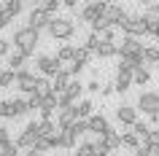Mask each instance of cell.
Returning a JSON list of instances; mask_svg holds the SVG:
<instances>
[{"label": "cell", "mask_w": 159, "mask_h": 156, "mask_svg": "<svg viewBox=\"0 0 159 156\" xmlns=\"http://www.w3.org/2000/svg\"><path fill=\"white\" fill-rule=\"evenodd\" d=\"M97 145H102L105 151H119L121 148V135L119 132H111L105 137H97Z\"/></svg>", "instance_id": "17"}, {"label": "cell", "mask_w": 159, "mask_h": 156, "mask_svg": "<svg viewBox=\"0 0 159 156\" xmlns=\"http://www.w3.org/2000/svg\"><path fill=\"white\" fill-rule=\"evenodd\" d=\"M0 156H19V145H16V140H11V143H6V145L0 148Z\"/></svg>", "instance_id": "37"}, {"label": "cell", "mask_w": 159, "mask_h": 156, "mask_svg": "<svg viewBox=\"0 0 159 156\" xmlns=\"http://www.w3.org/2000/svg\"><path fill=\"white\" fill-rule=\"evenodd\" d=\"M25 156H41V154H38V151H33V148H30V151H25Z\"/></svg>", "instance_id": "49"}, {"label": "cell", "mask_w": 159, "mask_h": 156, "mask_svg": "<svg viewBox=\"0 0 159 156\" xmlns=\"http://www.w3.org/2000/svg\"><path fill=\"white\" fill-rule=\"evenodd\" d=\"M143 25H146V35H157L159 33V16L143 11Z\"/></svg>", "instance_id": "23"}, {"label": "cell", "mask_w": 159, "mask_h": 156, "mask_svg": "<svg viewBox=\"0 0 159 156\" xmlns=\"http://www.w3.org/2000/svg\"><path fill=\"white\" fill-rule=\"evenodd\" d=\"M148 81H151V70H148V67H138L135 75H132V83H135V86H146Z\"/></svg>", "instance_id": "31"}, {"label": "cell", "mask_w": 159, "mask_h": 156, "mask_svg": "<svg viewBox=\"0 0 159 156\" xmlns=\"http://www.w3.org/2000/svg\"><path fill=\"white\" fill-rule=\"evenodd\" d=\"M121 145H124V148H132V151H138V148L143 145V140L138 137L132 129H129V132H121Z\"/></svg>", "instance_id": "25"}, {"label": "cell", "mask_w": 159, "mask_h": 156, "mask_svg": "<svg viewBox=\"0 0 159 156\" xmlns=\"http://www.w3.org/2000/svg\"><path fill=\"white\" fill-rule=\"evenodd\" d=\"M157 143H159V129H151V135H148V140H146V145H157Z\"/></svg>", "instance_id": "41"}, {"label": "cell", "mask_w": 159, "mask_h": 156, "mask_svg": "<svg viewBox=\"0 0 159 156\" xmlns=\"http://www.w3.org/2000/svg\"><path fill=\"white\" fill-rule=\"evenodd\" d=\"M105 11H108V3H86L84 8H81V14H78V19L81 22H86V25H94L97 19H102L105 16Z\"/></svg>", "instance_id": "8"}, {"label": "cell", "mask_w": 159, "mask_h": 156, "mask_svg": "<svg viewBox=\"0 0 159 156\" xmlns=\"http://www.w3.org/2000/svg\"><path fill=\"white\" fill-rule=\"evenodd\" d=\"M75 110H78V118L89 121V118L94 116V102H92V100H81V102L75 105Z\"/></svg>", "instance_id": "21"}, {"label": "cell", "mask_w": 159, "mask_h": 156, "mask_svg": "<svg viewBox=\"0 0 159 156\" xmlns=\"http://www.w3.org/2000/svg\"><path fill=\"white\" fill-rule=\"evenodd\" d=\"M94 57L100 59H111V57H119V43H100V49Z\"/></svg>", "instance_id": "22"}, {"label": "cell", "mask_w": 159, "mask_h": 156, "mask_svg": "<svg viewBox=\"0 0 159 156\" xmlns=\"http://www.w3.org/2000/svg\"><path fill=\"white\" fill-rule=\"evenodd\" d=\"M46 33H49L54 41H70L75 35V22L70 16H54Z\"/></svg>", "instance_id": "3"}, {"label": "cell", "mask_w": 159, "mask_h": 156, "mask_svg": "<svg viewBox=\"0 0 159 156\" xmlns=\"http://www.w3.org/2000/svg\"><path fill=\"white\" fill-rule=\"evenodd\" d=\"M75 121H78V110H75V105L73 108H62V110L57 113V124L62 127V129H70Z\"/></svg>", "instance_id": "14"}, {"label": "cell", "mask_w": 159, "mask_h": 156, "mask_svg": "<svg viewBox=\"0 0 159 156\" xmlns=\"http://www.w3.org/2000/svg\"><path fill=\"white\" fill-rule=\"evenodd\" d=\"M143 54H146V46L140 43V38H127L119 43V59L121 62H132L135 67H146V59H143Z\"/></svg>", "instance_id": "2"}, {"label": "cell", "mask_w": 159, "mask_h": 156, "mask_svg": "<svg viewBox=\"0 0 159 156\" xmlns=\"http://www.w3.org/2000/svg\"><path fill=\"white\" fill-rule=\"evenodd\" d=\"M0 43H3V38H0Z\"/></svg>", "instance_id": "53"}, {"label": "cell", "mask_w": 159, "mask_h": 156, "mask_svg": "<svg viewBox=\"0 0 159 156\" xmlns=\"http://www.w3.org/2000/svg\"><path fill=\"white\" fill-rule=\"evenodd\" d=\"M51 19H54V16H49L43 8H38V3H35L33 11L27 14V27H33V30H38V33H41V30H49Z\"/></svg>", "instance_id": "9"}, {"label": "cell", "mask_w": 159, "mask_h": 156, "mask_svg": "<svg viewBox=\"0 0 159 156\" xmlns=\"http://www.w3.org/2000/svg\"><path fill=\"white\" fill-rule=\"evenodd\" d=\"M38 8H43L49 16H54V14L62 8V0H43V3H38Z\"/></svg>", "instance_id": "33"}, {"label": "cell", "mask_w": 159, "mask_h": 156, "mask_svg": "<svg viewBox=\"0 0 159 156\" xmlns=\"http://www.w3.org/2000/svg\"><path fill=\"white\" fill-rule=\"evenodd\" d=\"M38 137H41V129H38V121H30L25 124V129L16 135V145L19 148H35V143H38Z\"/></svg>", "instance_id": "5"}, {"label": "cell", "mask_w": 159, "mask_h": 156, "mask_svg": "<svg viewBox=\"0 0 159 156\" xmlns=\"http://www.w3.org/2000/svg\"><path fill=\"white\" fill-rule=\"evenodd\" d=\"M38 81H41V75H35V73H30V70H25V73H19L16 75V89L22 91V94H35L38 91Z\"/></svg>", "instance_id": "10"}, {"label": "cell", "mask_w": 159, "mask_h": 156, "mask_svg": "<svg viewBox=\"0 0 159 156\" xmlns=\"http://www.w3.org/2000/svg\"><path fill=\"white\" fill-rule=\"evenodd\" d=\"M113 116H116V121L121 124V127H135V124L140 121V118H138V108H135V105H119L116 110H113Z\"/></svg>", "instance_id": "11"}, {"label": "cell", "mask_w": 159, "mask_h": 156, "mask_svg": "<svg viewBox=\"0 0 159 156\" xmlns=\"http://www.w3.org/2000/svg\"><path fill=\"white\" fill-rule=\"evenodd\" d=\"M35 67H38L41 78H51V81L62 73V62H59L54 54H38V57H35Z\"/></svg>", "instance_id": "4"}, {"label": "cell", "mask_w": 159, "mask_h": 156, "mask_svg": "<svg viewBox=\"0 0 159 156\" xmlns=\"http://www.w3.org/2000/svg\"><path fill=\"white\" fill-rule=\"evenodd\" d=\"M143 59H146V67H159V49L157 46H146Z\"/></svg>", "instance_id": "30"}, {"label": "cell", "mask_w": 159, "mask_h": 156, "mask_svg": "<svg viewBox=\"0 0 159 156\" xmlns=\"http://www.w3.org/2000/svg\"><path fill=\"white\" fill-rule=\"evenodd\" d=\"M54 57H57L62 65H70V62H75V46H73V43H62Z\"/></svg>", "instance_id": "16"}, {"label": "cell", "mask_w": 159, "mask_h": 156, "mask_svg": "<svg viewBox=\"0 0 159 156\" xmlns=\"http://www.w3.org/2000/svg\"><path fill=\"white\" fill-rule=\"evenodd\" d=\"M132 132L143 140V145H146V140H148V135H151V127H148V124H143V121H138V124L132 127Z\"/></svg>", "instance_id": "35"}, {"label": "cell", "mask_w": 159, "mask_h": 156, "mask_svg": "<svg viewBox=\"0 0 159 156\" xmlns=\"http://www.w3.org/2000/svg\"><path fill=\"white\" fill-rule=\"evenodd\" d=\"M3 11H6L8 16H19V14L25 11V3H22V0H6V3H3Z\"/></svg>", "instance_id": "28"}, {"label": "cell", "mask_w": 159, "mask_h": 156, "mask_svg": "<svg viewBox=\"0 0 159 156\" xmlns=\"http://www.w3.org/2000/svg\"><path fill=\"white\" fill-rule=\"evenodd\" d=\"M14 110H16V118H22V116H30L33 105L27 102V97H16L14 100Z\"/></svg>", "instance_id": "29"}, {"label": "cell", "mask_w": 159, "mask_h": 156, "mask_svg": "<svg viewBox=\"0 0 159 156\" xmlns=\"http://www.w3.org/2000/svg\"><path fill=\"white\" fill-rule=\"evenodd\" d=\"M113 91H116V86H113V83H105V86H102V94H105V97H111Z\"/></svg>", "instance_id": "45"}, {"label": "cell", "mask_w": 159, "mask_h": 156, "mask_svg": "<svg viewBox=\"0 0 159 156\" xmlns=\"http://www.w3.org/2000/svg\"><path fill=\"white\" fill-rule=\"evenodd\" d=\"M151 156H159V143H157V145H151Z\"/></svg>", "instance_id": "48"}, {"label": "cell", "mask_w": 159, "mask_h": 156, "mask_svg": "<svg viewBox=\"0 0 159 156\" xmlns=\"http://www.w3.org/2000/svg\"><path fill=\"white\" fill-rule=\"evenodd\" d=\"M6 143H11V135H8V127H0V148L6 145Z\"/></svg>", "instance_id": "40"}, {"label": "cell", "mask_w": 159, "mask_h": 156, "mask_svg": "<svg viewBox=\"0 0 159 156\" xmlns=\"http://www.w3.org/2000/svg\"><path fill=\"white\" fill-rule=\"evenodd\" d=\"M89 59H92V51L86 49V46H75V62H78V65H89Z\"/></svg>", "instance_id": "34"}, {"label": "cell", "mask_w": 159, "mask_h": 156, "mask_svg": "<svg viewBox=\"0 0 159 156\" xmlns=\"http://www.w3.org/2000/svg\"><path fill=\"white\" fill-rule=\"evenodd\" d=\"M94 154H97V140H84L73 151V156H94Z\"/></svg>", "instance_id": "24"}, {"label": "cell", "mask_w": 159, "mask_h": 156, "mask_svg": "<svg viewBox=\"0 0 159 156\" xmlns=\"http://www.w3.org/2000/svg\"><path fill=\"white\" fill-rule=\"evenodd\" d=\"M0 118H16L14 100H0Z\"/></svg>", "instance_id": "32"}, {"label": "cell", "mask_w": 159, "mask_h": 156, "mask_svg": "<svg viewBox=\"0 0 159 156\" xmlns=\"http://www.w3.org/2000/svg\"><path fill=\"white\" fill-rule=\"evenodd\" d=\"M100 35H94V33H89V35H86V43H84V46H86V49H89V51H92V54H97V49H100Z\"/></svg>", "instance_id": "36"}, {"label": "cell", "mask_w": 159, "mask_h": 156, "mask_svg": "<svg viewBox=\"0 0 159 156\" xmlns=\"http://www.w3.org/2000/svg\"><path fill=\"white\" fill-rule=\"evenodd\" d=\"M94 156H111V151H105L102 145H97V154H94Z\"/></svg>", "instance_id": "47"}, {"label": "cell", "mask_w": 159, "mask_h": 156, "mask_svg": "<svg viewBox=\"0 0 159 156\" xmlns=\"http://www.w3.org/2000/svg\"><path fill=\"white\" fill-rule=\"evenodd\" d=\"M127 16H129V14H127L121 6H108V11H105V19H108L113 27H121L127 22Z\"/></svg>", "instance_id": "15"}, {"label": "cell", "mask_w": 159, "mask_h": 156, "mask_svg": "<svg viewBox=\"0 0 159 156\" xmlns=\"http://www.w3.org/2000/svg\"><path fill=\"white\" fill-rule=\"evenodd\" d=\"M89 132L97 135V137H105V135H111V132H116V129L111 127V121L102 113H94L92 118H89Z\"/></svg>", "instance_id": "13"}, {"label": "cell", "mask_w": 159, "mask_h": 156, "mask_svg": "<svg viewBox=\"0 0 159 156\" xmlns=\"http://www.w3.org/2000/svg\"><path fill=\"white\" fill-rule=\"evenodd\" d=\"M154 38H157V41H159V33H157V35H154Z\"/></svg>", "instance_id": "50"}, {"label": "cell", "mask_w": 159, "mask_h": 156, "mask_svg": "<svg viewBox=\"0 0 159 156\" xmlns=\"http://www.w3.org/2000/svg\"><path fill=\"white\" fill-rule=\"evenodd\" d=\"M111 156H119V154H111Z\"/></svg>", "instance_id": "52"}, {"label": "cell", "mask_w": 159, "mask_h": 156, "mask_svg": "<svg viewBox=\"0 0 159 156\" xmlns=\"http://www.w3.org/2000/svg\"><path fill=\"white\" fill-rule=\"evenodd\" d=\"M11 86H16V73L14 70H0V89H11Z\"/></svg>", "instance_id": "26"}, {"label": "cell", "mask_w": 159, "mask_h": 156, "mask_svg": "<svg viewBox=\"0 0 159 156\" xmlns=\"http://www.w3.org/2000/svg\"><path fill=\"white\" fill-rule=\"evenodd\" d=\"M38 129H41V137H54L59 132V124L57 121H38Z\"/></svg>", "instance_id": "27"}, {"label": "cell", "mask_w": 159, "mask_h": 156, "mask_svg": "<svg viewBox=\"0 0 159 156\" xmlns=\"http://www.w3.org/2000/svg\"><path fill=\"white\" fill-rule=\"evenodd\" d=\"M121 33L127 35V38H143L146 35V25H143V14H129L127 16V22L121 27H119Z\"/></svg>", "instance_id": "7"}, {"label": "cell", "mask_w": 159, "mask_h": 156, "mask_svg": "<svg viewBox=\"0 0 159 156\" xmlns=\"http://www.w3.org/2000/svg\"><path fill=\"white\" fill-rule=\"evenodd\" d=\"M38 113H41V121H51V116H54V113H59V97H57V94L41 97Z\"/></svg>", "instance_id": "12"}, {"label": "cell", "mask_w": 159, "mask_h": 156, "mask_svg": "<svg viewBox=\"0 0 159 156\" xmlns=\"http://www.w3.org/2000/svg\"><path fill=\"white\" fill-rule=\"evenodd\" d=\"M11 22H14V16H8V14L3 11V14H0V30H6V27H8Z\"/></svg>", "instance_id": "42"}, {"label": "cell", "mask_w": 159, "mask_h": 156, "mask_svg": "<svg viewBox=\"0 0 159 156\" xmlns=\"http://www.w3.org/2000/svg\"><path fill=\"white\" fill-rule=\"evenodd\" d=\"M81 145L78 143V135L73 129H62V137H59V148H67V151H75V148Z\"/></svg>", "instance_id": "19"}, {"label": "cell", "mask_w": 159, "mask_h": 156, "mask_svg": "<svg viewBox=\"0 0 159 156\" xmlns=\"http://www.w3.org/2000/svg\"><path fill=\"white\" fill-rule=\"evenodd\" d=\"M11 43H14V51L25 54V57H33L35 49H38V43H41V33L33 30V27H27V25H25V27H16Z\"/></svg>", "instance_id": "1"}, {"label": "cell", "mask_w": 159, "mask_h": 156, "mask_svg": "<svg viewBox=\"0 0 159 156\" xmlns=\"http://www.w3.org/2000/svg\"><path fill=\"white\" fill-rule=\"evenodd\" d=\"M0 14H3V6H0Z\"/></svg>", "instance_id": "51"}, {"label": "cell", "mask_w": 159, "mask_h": 156, "mask_svg": "<svg viewBox=\"0 0 159 156\" xmlns=\"http://www.w3.org/2000/svg\"><path fill=\"white\" fill-rule=\"evenodd\" d=\"M86 91H92V94H94V91H102V86L97 81H89V83H86Z\"/></svg>", "instance_id": "43"}, {"label": "cell", "mask_w": 159, "mask_h": 156, "mask_svg": "<svg viewBox=\"0 0 159 156\" xmlns=\"http://www.w3.org/2000/svg\"><path fill=\"white\" fill-rule=\"evenodd\" d=\"M25 65H27V57L25 54H19V51H11L8 54V70H14V73H25Z\"/></svg>", "instance_id": "18"}, {"label": "cell", "mask_w": 159, "mask_h": 156, "mask_svg": "<svg viewBox=\"0 0 159 156\" xmlns=\"http://www.w3.org/2000/svg\"><path fill=\"white\" fill-rule=\"evenodd\" d=\"M146 11H148V14H154V16H159V3H151Z\"/></svg>", "instance_id": "46"}, {"label": "cell", "mask_w": 159, "mask_h": 156, "mask_svg": "<svg viewBox=\"0 0 159 156\" xmlns=\"http://www.w3.org/2000/svg\"><path fill=\"white\" fill-rule=\"evenodd\" d=\"M138 110L148 116H159V91H140V97H138Z\"/></svg>", "instance_id": "6"}, {"label": "cell", "mask_w": 159, "mask_h": 156, "mask_svg": "<svg viewBox=\"0 0 159 156\" xmlns=\"http://www.w3.org/2000/svg\"><path fill=\"white\" fill-rule=\"evenodd\" d=\"M132 156H151V148H148V145H140V148H138V151H135Z\"/></svg>", "instance_id": "44"}, {"label": "cell", "mask_w": 159, "mask_h": 156, "mask_svg": "<svg viewBox=\"0 0 159 156\" xmlns=\"http://www.w3.org/2000/svg\"><path fill=\"white\" fill-rule=\"evenodd\" d=\"M113 86H116L119 94L129 91V86H135V83H132V75H129V73H116V81H113Z\"/></svg>", "instance_id": "20"}, {"label": "cell", "mask_w": 159, "mask_h": 156, "mask_svg": "<svg viewBox=\"0 0 159 156\" xmlns=\"http://www.w3.org/2000/svg\"><path fill=\"white\" fill-rule=\"evenodd\" d=\"M51 148H54V145H51V140L49 137H38V143H35V148H33V151H38V154H46V151H51Z\"/></svg>", "instance_id": "38"}, {"label": "cell", "mask_w": 159, "mask_h": 156, "mask_svg": "<svg viewBox=\"0 0 159 156\" xmlns=\"http://www.w3.org/2000/svg\"><path fill=\"white\" fill-rule=\"evenodd\" d=\"M100 41H102V43H113V41H116V27H111V30L100 33Z\"/></svg>", "instance_id": "39"}]
</instances>
